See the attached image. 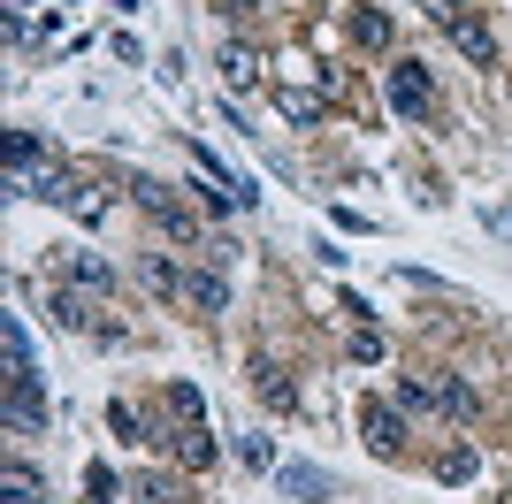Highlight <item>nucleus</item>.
Returning <instances> with one entry per match:
<instances>
[{"mask_svg": "<svg viewBox=\"0 0 512 504\" xmlns=\"http://www.w3.org/2000/svg\"><path fill=\"white\" fill-rule=\"evenodd\" d=\"M130 199H138V207H146L153 222L176 237V245H199V237H207V230H199V214H192V207H176V191H169V184H153V176H130Z\"/></svg>", "mask_w": 512, "mask_h": 504, "instance_id": "obj_1", "label": "nucleus"}, {"mask_svg": "<svg viewBox=\"0 0 512 504\" xmlns=\"http://www.w3.org/2000/svg\"><path fill=\"white\" fill-rule=\"evenodd\" d=\"M8 428H16V436H46V398H39V375H8Z\"/></svg>", "mask_w": 512, "mask_h": 504, "instance_id": "obj_4", "label": "nucleus"}, {"mask_svg": "<svg viewBox=\"0 0 512 504\" xmlns=\"http://www.w3.org/2000/svg\"><path fill=\"white\" fill-rule=\"evenodd\" d=\"M260 0H222V16H253Z\"/></svg>", "mask_w": 512, "mask_h": 504, "instance_id": "obj_26", "label": "nucleus"}, {"mask_svg": "<svg viewBox=\"0 0 512 504\" xmlns=\"http://www.w3.org/2000/svg\"><path fill=\"white\" fill-rule=\"evenodd\" d=\"M54 153L39 146V130H8V176H31V168H46Z\"/></svg>", "mask_w": 512, "mask_h": 504, "instance_id": "obj_11", "label": "nucleus"}, {"mask_svg": "<svg viewBox=\"0 0 512 504\" xmlns=\"http://www.w3.org/2000/svg\"><path fill=\"white\" fill-rule=\"evenodd\" d=\"M283 497H299V504H329V497H337V482H329L321 466H283Z\"/></svg>", "mask_w": 512, "mask_h": 504, "instance_id": "obj_8", "label": "nucleus"}, {"mask_svg": "<svg viewBox=\"0 0 512 504\" xmlns=\"http://www.w3.org/2000/svg\"><path fill=\"white\" fill-rule=\"evenodd\" d=\"M253 390H260V405H276V413H299V390L283 382L276 359H253Z\"/></svg>", "mask_w": 512, "mask_h": 504, "instance_id": "obj_7", "label": "nucleus"}, {"mask_svg": "<svg viewBox=\"0 0 512 504\" xmlns=\"http://www.w3.org/2000/svg\"><path fill=\"white\" fill-rule=\"evenodd\" d=\"M260 77H268V62H260L253 46H245V39H222V84H230V92H253Z\"/></svg>", "mask_w": 512, "mask_h": 504, "instance_id": "obj_6", "label": "nucleus"}, {"mask_svg": "<svg viewBox=\"0 0 512 504\" xmlns=\"http://www.w3.org/2000/svg\"><path fill=\"white\" fill-rule=\"evenodd\" d=\"M62 268L77 275V291H115V268H107L100 252H62Z\"/></svg>", "mask_w": 512, "mask_h": 504, "instance_id": "obj_9", "label": "nucleus"}, {"mask_svg": "<svg viewBox=\"0 0 512 504\" xmlns=\"http://www.w3.org/2000/svg\"><path fill=\"white\" fill-rule=\"evenodd\" d=\"M352 39H360V46H367V54H383V46H390V39H398V23H390V16H383V8H352Z\"/></svg>", "mask_w": 512, "mask_h": 504, "instance_id": "obj_10", "label": "nucleus"}, {"mask_svg": "<svg viewBox=\"0 0 512 504\" xmlns=\"http://www.w3.org/2000/svg\"><path fill=\"white\" fill-rule=\"evenodd\" d=\"M428 16H436V23H444V31H451V46H459L467 62H482V69L497 62V39H490V23L474 16V8H459V0H436Z\"/></svg>", "mask_w": 512, "mask_h": 504, "instance_id": "obj_2", "label": "nucleus"}, {"mask_svg": "<svg viewBox=\"0 0 512 504\" xmlns=\"http://www.w3.org/2000/svg\"><path fill=\"white\" fill-rule=\"evenodd\" d=\"M8 504H46V482L31 466H8Z\"/></svg>", "mask_w": 512, "mask_h": 504, "instance_id": "obj_18", "label": "nucleus"}, {"mask_svg": "<svg viewBox=\"0 0 512 504\" xmlns=\"http://www.w3.org/2000/svg\"><path fill=\"white\" fill-rule=\"evenodd\" d=\"M360 436H367V451L398 459V451H406V413H398V405H367V413H360Z\"/></svg>", "mask_w": 512, "mask_h": 504, "instance_id": "obj_5", "label": "nucleus"}, {"mask_svg": "<svg viewBox=\"0 0 512 504\" xmlns=\"http://www.w3.org/2000/svg\"><path fill=\"white\" fill-rule=\"evenodd\" d=\"M176 451H184V466H214V436H207V428H184Z\"/></svg>", "mask_w": 512, "mask_h": 504, "instance_id": "obj_20", "label": "nucleus"}, {"mask_svg": "<svg viewBox=\"0 0 512 504\" xmlns=\"http://www.w3.org/2000/svg\"><path fill=\"white\" fill-rule=\"evenodd\" d=\"M69 214H77V222H100V191H92V184H77V199H69Z\"/></svg>", "mask_w": 512, "mask_h": 504, "instance_id": "obj_24", "label": "nucleus"}, {"mask_svg": "<svg viewBox=\"0 0 512 504\" xmlns=\"http://www.w3.org/2000/svg\"><path fill=\"white\" fill-rule=\"evenodd\" d=\"M436 405H444L451 420H474V413H482V398H474L459 375H436Z\"/></svg>", "mask_w": 512, "mask_h": 504, "instance_id": "obj_13", "label": "nucleus"}, {"mask_svg": "<svg viewBox=\"0 0 512 504\" xmlns=\"http://www.w3.org/2000/svg\"><path fill=\"white\" fill-rule=\"evenodd\" d=\"M107 428H115V436H123V443H153V436H146V420L130 413V405H123V398L107 405Z\"/></svg>", "mask_w": 512, "mask_h": 504, "instance_id": "obj_19", "label": "nucleus"}, {"mask_svg": "<svg viewBox=\"0 0 512 504\" xmlns=\"http://www.w3.org/2000/svg\"><path fill=\"white\" fill-rule=\"evenodd\" d=\"M85 482H92V504H115V497H123V482H115V474H107V466H92Z\"/></svg>", "mask_w": 512, "mask_h": 504, "instance_id": "obj_25", "label": "nucleus"}, {"mask_svg": "<svg viewBox=\"0 0 512 504\" xmlns=\"http://www.w3.org/2000/svg\"><path fill=\"white\" fill-rule=\"evenodd\" d=\"M184 298H192L199 314H222V306H230V283H222V275H184Z\"/></svg>", "mask_w": 512, "mask_h": 504, "instance_id": "obj_14", "label": "nucleus"}, {"mask_svg": "<svg viewBox=\"0 0 512 504\" xmlns=\"http://www.w3.org/2000/svg\"><path fill=\"white\" fill-rule=\"evenodd\" d=\"M169 405H176L184 428H207V420H199V390H192V382H169Z\"/></svg>", "mask_w": 512, "mask_h": 504, "instance_id": "obj_21", "label": "nucleus"}, {"mask_svg": "<svg viewBox=\"0 0 512 504\" xmlns=\"http://www.w3.org/2000/svg\"><path fill=\"white\" fill-rule=\"evenodd\" d=\"M436 474H444V482H467V474H474V451H444V459H436Z\"/></svg>", "mask_w": 512, "mask_h": 504, "instance_id": "obj_23", "label": "nucleus"}, {"mask_svg": "<svg viewBox=\"0 0 512 504\" xmlns=\"http://www.w3.org/2000/svg\"><path fill=\"white\" fill-rule=\"evenodd\" d=\"M383 352H390V344H383V329H367V321H360V329H352V359H360V367H375Z\"/></svg>", "mask_w": 512, "mask_h": 504, "instance_id": "obj_22", "label": "nucleus"}, {"mask_svg": "<svg viewBox=\"0 0 512 504\" xmlns=\"http://www.w3.org/2000/svg\"><path fill=\"white\" fill-rule=\"evenodd\" d=\"M146 283H153L161 298H184V268H176L169 252H153V260H146Z\"/></svg>", "mask_w": 512, "mask_h": 504, "instance_id": "obj_16", "label": "nucleus"}, {"mask_svg": "<svg viewBox=\"0 0 512 504\" xmlns=\"http://www.w3.org/2000/svg\"><path fill=\"white\" fill-rule=\"evenodd\" d=\"M390 107H398V115H413V123H428V115H436V84H428L421 62H398V69H390Z\"/></svg>", "mask_w": 512, "mask_h": 504, "instance_id": "obj_3", "label": "nucleus"}, {"mask_svg": "<svg viewBox=\"0 0 512 504\" xmlns=\"http://www.w3.org/2000/svg\"><path fill=\"white\" fill-rule=\"evenodd\" d=\"M8 375H39V359H31V336H23V321L8 314Z\"/></svg>", "mask_w": 512, "mask_h": 504, "instance_id": "obj_17", "label": "nucleus"}, {"mask_svg": "<svg viewBox=\"0 0 512 504\" xmlns=\"http://www.w3.org/2000/svg\"><path fill=\"white\" fill-rule=\"evenodd\" d=\"M46 314L62 321V329H100V321L85 314V298H77V291H54V298H46Z\"/></svg>", "mask_w": 512, "mask_h": 504, "instance_id": "obj_15", "label": "nucleus"}, {"mask_svg": "<svg viewBox=\"0 0 512 504\" xmlns=\"http://www.w3.org/2000/svg\"><path fill=\"white\" fill-rule=\"evenodd\" d=\"M276 107H283V123H321V115H329V92H291V84H283Z\"/></svg>", "mask_w": 512, "mask_h": 504, "instance_id": "obj_12", "label": "nucleus"}]
</instances>
